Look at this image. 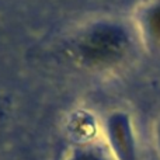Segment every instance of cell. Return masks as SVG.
<instances>
[{
    "instance_id": "6da1fadb",
    "label": "cell",
    "mask_w": 160,
    "mask_h": 160,
    "mask_svg": "<svg viewBox=\"0 0 160 160\" xmlns=\"http://www.w3.org/2000/svg\"><path fill=\"white\" fill-rule=\"evenodd\" d=\"M131 47L128 32L114 22H97L72 44V55L83 66L105 69L119 63Z\"/></svg>"
},
{
    "instance_id": "7a4b0ae2",
    "label": "cell",
    "mask_w": 160,
    "mask_h": 160,
    "mask_svg": "<svg viewBox=\"0 0 160 160\" xmlns=\"http://www.w3.org/2000/svg\"><path fill=\"white\" fill-rule=\"evenodd\" d=\"M107 132L115 155L119 160L132 159V139H131L129 122L124 114H114L108 118Z\"/></svg>"
},
{
    "instance_id": "3957f363",
    "label": "cell",
    "mask_w": 160,
    "mask_h": 160,
    "mask_svg": "<svg viewBox=\"0 0 160 160\" xmlns=\"http://www.w3.org/2000/svg\"><path fill=\"white\" fill-rule=\"evenodd\" d=\"M145 24L150 38L160 42V2L149 8L145 16Z\"/></svg>"
},
{
    "instance_id": "277c9868",
    "label": "cell",
    "mask_w": 160,
    "mask_h": 160,
    "mask_svg": "<svg viewBox=\"0 0 160 160\" xmlns=\"http://www.w3.org/2000/svg\"><path fill=\"white\" fill-rule=\"evenodd\" d=\"M69 160H104L98 152L93 149H79L69 158Z\"/></svg>"
}]
</instances>
